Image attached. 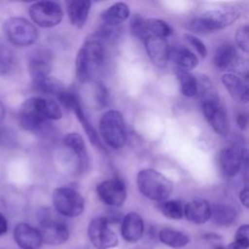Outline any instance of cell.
<instances>
[{"label": "cell", "instance_id": "cell-38", "mask_svg": "<svg viewBox=\"0 0 249 249\" xmlns=\"http://www.w3.org/2000/svg\"><path fill=\"white\" fill-rule=\"evenodd\" d=\"M8 231V222L5 216L0 213V235H3L7 232Z\"/></svg>", "mask_w": 249, "mask_h": 249}, {"label": "cell", "instance_id": "cell-1", "mask_svg": "<svg viewBox=\"0 0 249 249\" xmlns=\"http://www.w3.org/2000/svg\"><path fill=\"white\" fill-rule=\"evenodd\" d=\"M62 118L60 106L52 99L33 96L26 99L18 111L19 125L25 130H36L46 121Z\"/></svg>", "mask_w": 249, "mask_h": 249}, {"label": "cell", "instance_id": "cell-42", "mask_svg": "<svg viewBox=\"0 0 249 249\" xmlns=\"http://www.w3.org/2000/svg\"><path fill=\"white\" fill-rule=\"evenodd\" d=\"M215 249H227V248H225V247L222 246V245H217V246L215 247Z\"/></svg>", "mask_w": 249, "mask_h": 249}, {"label": "cell", "instance_id": "cell-5", "mask_svg": "<svg viewBox=\"0 0 249 249\" xmlns=\"http://www.w3.org/2000/svg\"><path fill=\"white\" fill-rule=\"evenodd\" d=\"M102 140L112 149L122 148L126 141V129L123 115L117 110L105 112L99 121Z\"/></svg>", "mask_w": 249, "mask_h": 249}, {"label": "cell", "instance_id": "cell-12", "mask_svg": "<svg viewBox=\"0 0 249 249\" xmlns=\"http://www.w3.org/2000/svg\"><path fill=\"white\" fill-rule=\"evenodd\" d=\"M56 96L59 99V101L65 107H67L68 109H71L75 113L77 119L80 121V123L82 124L85 131L87 132L88 137L89 138L90 142L93 145L97 146L99 149H104L102 147V145L100 144V140H99V138L97 136V133H96L95 129L91 126V124H89L88 118L85 116L84 111H83L82 106H81V103H80L79 98L77 97V95H75L74 93L69 92V91L63 89Z\"/></svg>", "mask_w": 249, "mask_h": 249}, {"label": "cell", "instance_id": "cell-30", "mask_svg": "<svg viewBox=\"0 0 249 249\" xmlns=\"http://www.w3.org/2000/svg\"><path fill=\"white\" fill-rule=\"evenodd\" d=\"M148 34H152L155 36H158L160 38L165 39L168 37L172 30L167 22L164 20L159 19V18H149L146 19Z\"/></svg>", "mask_w": 249, "mask_h": 249}, {"label": "cell", "instance_id": "cell-32", "mask_svg": "<svg viewBox=\"0 0 249 249\" xmlns=\"http://www.w3.org/2000/svg\"><path fill=\"white\" fill-rule=\"evenodd\" d=\"M130 30L137 38L145 39L148 35L146 19L139 15H134L130 20Z\"/></svg>", "mask_w": 249, "mask_h": 249}, {"label": "cell", "instance_id": "cell-19", "mask_svg": "<svg viewBox=\"0 0 249 249\" xmlns=\"http://www.w3.org/2000/svg\"><path fill=\"white\" fill-rule=\"evenodd\" d=\"M184 215L189 222L196 225H203L210 219L211 206L207 200L196 198L184 206Z\"/></svg>", "mask_w": 249, "mask_h": 249}, {"label": "cell", "instance_id": "cell-11", "mask_svg": "<svg viewBox=\"0 0 249 249\" xmlns=\"http://www.w3.org/2000/svg\"><path fill=\"white\" fill-rule=\"evenodd\" d=\"M201 107L207 122L215 132L221 136H226L230 131V124L227 113L219 102V98L203 100L201 101Z\"/></svg>", "mask_w": 249, "mask_h": 249}, {"label": "cell", "instance_id": "cell-20", "mask_svg": "<svg viewBox=\"0 0 249 249\" xmlns=\"http://www.w3.org/2000/svg\"><path fill=\"white\" fill-rule=\"evenodd\" d=\"M234 46L231 43L221 44L215 51L213 61L219 69H237L241 63Z\"/></svg>", "mask_w": 249, "mask_h": 249}, {"label": "cell", "instance_id": "cell-26", "mask_svg": "<svg viewBox=\"0 0 249 249\" xmlns=\"http://www.w3.org/2000/svg\"><path fill=\"white\" fill-rule=\"evenodd\" d=\"M159 238L163 244L171 248H182L190 242V237L187 234L169 228L161 229Z\"/></svg>", "mask_w": 249, "mask_h": 249}, {"label": "cell", "instance_id": "cell-14", "mask_svg": "<svg viewBox=\"0 0 249 249\" xmlns=\"http://www.w3.org/2000/svg\"><path fill=\"white\" fill-rule=\"evenodd\" d=\"M246 159V154L237 146L225 147L219 156V163L222 171L229 177L235 176Z\"/></svg>", "mask_w": 249, "mask_h": 249}, {"label": "cell", "instance_id": "cell-13", "mask_svg": "<svg viewBox=\"0 0 249 249\" xmlns=\"http://www.w3.org/2000/svg\"><path fill=\"white\" fill-rule=\"evenodd\" d=\"M96 192L100 200L112 207L122 206L126 197L125 185L120 179H109L99 183Z\"/></svg>", "mask_w": 249, "mask_h": 249}, {"label": "cell", "instance_id": "cell-22", "mask_svg": "<svg viewBox=\"0 0 249 249\" xmlns=\"http://www.w3.org/2000/svg\"><path fill=\"white\" fill-rule=\"evenodd\" d=\"M91 2L89 0H71L66 2V8L71 23L77 27L82 28L88 18Z\"/></svg>", "mask_w": 249, "mask_h": 249}, {"label": "cell", "instance_id": "cell-23", "mask_svg": "<svg viewBox=\"0 0 249 249\" xmlns=\"http://www.w3.org/2000/svg\"><path fill=\"white\" fill-rule=\"evenodd\" d=\"M128 17L129 8L124 2H118L113 4L101 15V18L104 21V23L112 27L125 21L128 18Z\"/></svg>", "mask_w": 249, "mask_h": 249}, {"label": "cell", "instance_id": "cell-7", "mask_svg": "<svg viewBox=\"0 0 249 249\" xmlns=\"http://www.w3.org/2000/svg\"><path fill=\"white\" fill-rule=\"evenodd\" d=\"M4 32L11 43L25 47L34 44L38 38L36 27L23 18H10L4 23Z\"/></svg>", "mask_w": 249, "mask_h": 249}, {"label": "cell", "instance_id": "cell-16", "mask_svg": "<svg viewBox=\"0 0 249 249\" xmlns=\"http://www.w3.org/2000/svg\"><path fill=\"white\" fill-rule=\"evenodd\" d=\"M52 68L51 53L45 49L34 51L28 60V69L33 83L49 77Z\"/></svg>", "mask_w": 249, "mask_h": 249}, {"label": "cell", "instance_id": "cell-35", "mask_svg": "<svg viewBox=\"0 0 249 249\" xmlns=\"http://www.w3.org/2000/svg\"><path fill=\"white\" fill-rule=\"evenodd\" d=\"M249 247V238H234L231 241L227 249H248Z\"/></svg>", "mask_w": 249, "mask_h": 249}, {"label": "cell", "instance_id": "cell-3", "mask_svg": "<svg viewBox=\"0 0 249 249\" xmlns=\"http://www.w3.org/2000/svg\"><path fill=\"white\" fill-rule=\"evenodd\" d=\"M136 183L139 192L155 201L165 200L172 193V183L160 172L153 168H144L137 173Z\"/></svg>", "mask_w": 249, "mask_h": 249}, {"label": "cell", "instance_id": "cell-31", "mask_svg": "<svg viewBox=\"0 0 249 249\" xmlns=\"http://www.w3.org/2000/svg\"><path fill=\"white\" fill-rule=\"evenodd\" d=\"M34 86L36 89L44 93H52L57 95L60 91H62L64 89L62 88V85L60 82H58L55 79L49 77H46L44 79H41L37 82H34Z\"/></svg>", "mask_w": 249, "mask_h": 249}, {"label": "cell", "instance_id": "cell-41", "mask_svg": "<svg viewBox=\"0 0 249 249\" xmlns=\"http://www.w3.org/2000/svg\"><path fill=\"white\" fill-rule=\"evenodd\" d=\"M4 117H5V107L3 103L0 101V122L3 121Z\"/></svg>", "mask_w": 249, "mask_h": 249}, {"label": "cell", "instance_id": "cell-33", "mask_svg": "<svg viewBox=\"0 0 249 249\" xmlns=\"http://www.w3.org/2000/svg\"><path fill=\"white\" fill-rule=\"evenodd\" d=\"M248 25L245 24L241 27H239L235 33V42L237 44V46L244 52V53H248L249 47H248Z\"/></svg>", "mask_w": 249, "mask_h": 249}, {"label": "cell", "instance_id": "cell-39", "mask_svg": "<svg viewBox=\"0 0 249 249\" xmlns=\"http://www.w3.org/2000/svg\"><path fill=\"white\" fill-rule=\"evenodd\" d=\"M236 122H237V124H238L239 128L244 129L246 127V125H247V117H246V115L243 114V113L238 114Z\"/></svg>", "mask_w": 249, "mask_h": 249}, {"label": "cell", "instance_id": "cell-40", "mask_svg": "<svg viewBox=\"0 0 249 249\" xmlns=\"http://www.w3.org/2000/svg\"><path fill=\"white\" fill-rule=\"evenodd\" d=\"M204 238L206 239H215V240H218V239H221V236L220 235H217V234H214V233H207L204 235Z\"/></svg>", "mask_w": 249, "mask_h": 249}, {"label": "cell", "instance_id": "cell-9", "mask_svg": "<svg viewBox=\"0 0 249 249\" xmlns=\"http://www.w3.org/2000/svg\"><path fill=\"white\" fill-rule=\"evenodd\" d=\"M29 16L37 25L50 28L57 25L61 21L63 12L56 2L39 1L30 6Z\"/></svg>", "mask_w": 249, "mask_h": 249}, {"label": "cell", "instance_id": "cell-27", "mask_svg": "<svg viewBox=\"0 0 249 249\" xmlns=\"http://www.w3.org/2000/svg\"><path fill=\"white\" fill-rule=\"evenodd\" d=\"M176 76L181 85V91L187 97H193L197 93V80L188 71L176 70Z\"/></svg>", "mask_w": 249, "mask_h": 249}, {"label": "cell", "instance_id": "cell-36", "mask_svg": "<svg viewBox=\"0 0 249 249\" xmlns=\"http://www.w3.org/2000/svg\"><path fill=\"white\" fill-rule=\"evenodd\" d=\"M234 238H249V226L247 224L241 225L235 231Z\"/></svg>", "mask_w": 249, "mask_h": 249}, {"label": "cell", "instance_id": "cell-15", "mask_svg": "<svg viewBox=\"0 0 249 249\" xmlns=\"http://www.w3.org/2000/svg\"><path fill=\"white\" fill-rule=\"evenodd\" d=\"M145 49L151 61L158 67H164L169 60L170 48L165 39L148 34L144 39Z\"/></svg>", "mask_w": 249, "mask_h": 249}, {"label": "cell", "instance_id": "cell-10", "mask_svg": "<svg viewBox=\"0 0 249 249\" xmlns=\"http://www.w3.org/2000/svg\"><path fill=\"white\" fill-rule=\"evenodd\" d=\"M38 231L41 234L42 241L53 246L64 243L69 237L67 226L59 220L53 219L48 211L40 215Z\"/></svg>", "mask_w": 249, "mask_h": 249}, {"label": "cell", "instance_id": "cell-8", "mask_svg": "<svg viewBox=\"0 0 249 249\" xmlns=\"http://www.w3.org/2000/svg\"><path fill=\"white\" fill-rule=\"evenodd\" d=\"M88 236L95 249H111L119 243L117 234L111 230L105 217H96L89 222Z\"/></svg>", "mask_w": 249, "mask_h": 249}, {"label": "cell", "instance_id": "cell-34", "mask_svg": "<svg viewBox=\"0 0 249 249\" xmlns=\"http://www.w3.org/2000/svg\"><path fill=\"white\" fill-rule=\"evenodd\" d=\"M184 37H185V39L196 49V51L198 53V54H199L201 57H205V56H206V54H207L206 47H205V45H204L197 37H196V36L193 35V34H185Z\"/></svg>", "mask_w": 249, "mask_h": 249}, {"label": "cell", "instance_id": "cell-29", "mask_svg": "<svg viewBox=\"0 0 249 249\" xmlns=\"http://www.w3.org/2000/svg\"><path fill=\"white\" fill-rule=\"evenodd\" d=\"M159 208L166 218L171 220H180L184 215V207L179 200L160 201Z\"/></svg>", "mask_w": 249, "mask_h": 249}, {"label": "cell", "instance_id": "cell-18", "mask_svg": "<svg viewBox=\"0 0 249 249\" xmlns=\"http://www.w3.org/2000/svg\"><path fill=\"white\" fill-rule=\"evenodd\" d=\"M144 223L141 216L136 212H128L122 219L121 233L124 240L129 243L137 242L143 235Z\"/></svg>", "mask_w": 249, "mask_h": 249}, {"label": "cell", "instance_id": "cell-24", "mask_svg": "<svg viewBox=\"0 0 249 249\" xmlns=\"http://www.w3.org/2000/svg\"><path fill=\"white\" fill-rule=\"evenodd\" d=\"M169 59L173 60L177 64V66L179 67L178 69L188 72L195 69L198 64V59L196 55L194 54L190 50L183 47L170 49Z\"/></svg>", "mask_w": 249, "mask_h": 249}, {"label": "cell", "instance_id": "cell-6", "mask_svg": "<svg viewBox=\"0 0 249 249\" xmlns=\"http://www.w3.org/2000/svg\"><path fill=\"white\" fill-rule=\"evenodd\" d=\"M53 204L62 216L73 218L80 216L85 209L83 196L68 187H58L53 192Z\"/></svg>", "mask_w": 249, "mask_h": 249}, {"label": "cell", "instance_id": "cell-28", "mask_svg": "<svg viewBox=\"0 0 249 249\" xmlns=\"http://www.w3.org/2000/svg\"><path fill=\"white\" fill-rule=\"evenodd\" d=\"M64 145L68 147L79 158L81 161H85L87 159L86 144L84 138L77 132L68 133L63 139Z\"/></svg>", "mask_w": 249, "mask_h": 249}, {"label": "cell", "instance_id": "cell-25", "mask_svg": "<svg viewBox=\"0 0 249 249\" xmlns=\"http://www.w3.org/2000/svg\"><path fill=\"white\" fill-rule=\"evenodd\" d=\"M236 216L237 212L231 205L218 203L211 206L210 218L216 225L229 226L234 222Z\"/></svg>", "mask_w": 249, "mask_h": 249}, {"label": "cell", "instance_id": "cell-21", "mask_svg": "<svg viewBox=\"0 0 249 249\" xmlns=\"http://www.w3.org/2000/svg\"><path fill=\"white\" fill-rule=\"evenodd\" d=\"M222 83L232 98L243 103L248 101L247 82L241 77L233 73H226L222 76Z\"/></svg>", "mask_w": 249, "mask_h": 249}, {"label": "cell", "instance_id": "cell-4", "mask_svg": "<svg viewBox=\"0 0 249 249\" xmlns=\"http://www.w3.org/2000/svg\"><path fill=\"white\" fill-rule=\"evenodd\" d=\"M240 12L232 7H224L205 12L200 18L193 19L188 28L198 33L212 32L222 29L233 23L239 17Z\"/></svg>", "mask_w": 249, "mask_h": 249}, {"label": "cell", "instance_id": "cell-2", "mask_svg": "<svg viewBox=\"0 0 249 249\" xmlns=\"http://www.w3.org/2000/svg\"><path fill=\"white\" fill-rule=\"evenodd\" d=\"M105 57L104 47L99 39H88L76 57V75L81 82L90 81L102 67Z\"/></svg>", "mask_w": 249, "mask_h": 249}, {"label": "cell", "instance_id": "cell-17", "mask_svg": "<svg viewBox=\"0 0 249 249\" xmlns=\"http://www.w3.org/2000/svg\"><path fill=\"white\" fill-rule=\"evenodd\" d=\"M14 239L21 249H39L43 243L38 229L26 223H18L14 229Z\"/></svg>", "mask_w": 249, "mask_h": 249}, {"label": "cell", "instance_id": "cell-37", "mask_svg": "<svg viewBox=\"0 0 249 249\" xmlns=\"http://www.w3.org/2000/svg\"><path fill=\"white\" fill-rule=\"evenodd\" d=\"M239 200L243 204L245 208H248L249 205V196H248V188L245 186L240 192H239Z\"/></svg>", "mask_w": 249, "mask_h": 249}]
</instances>
